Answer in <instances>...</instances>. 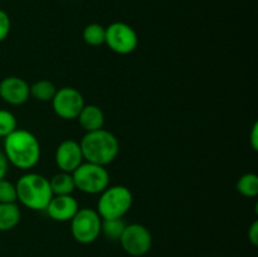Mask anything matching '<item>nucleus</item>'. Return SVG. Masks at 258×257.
<instances>
[{"instance_id": "nucleus-15", "label": "nucleus", "mask_w": 258, "mask_h": 257, "mask_svg": "<svg viewBox=\"0 0 258 257\" xmlns=\"http://www.w3.org/2000/svg\"><path fill=\"white\" fill-rule=\"evenodd\" d=\"M49 185L53 196H71L76 190L72 173L59 171L49 179Z\"/></svg>"}, {"instance_id": "nucleus-1", "label": "nucleus", "mask_w": 258, "mask_h": 257, "mask_svg": "<svg viewBox=\"0 0 258 257\" xmlns=\"http://www.w3.org/2000/svg\"><path fill=\"white\" fill-rule=\"evenodd\" d=\"M4 154L9 164L15 168L28 170L39 163L42 149L39 140L33 133L17 128L4 138Z\"/></svg>"}, {"instance_id": "nucleus-16", "label": "nucleus", "mask_w": 258, "mask_h": 257, "mask_svg": "<svg viewBox=\"0 0 258 257\" xmlns=\"http://www.w3.org/2000/svg\"><path fill=\"white\" fill-rule=\"evenodd\" d=\"M58 88L48 80H39L30 86V96L40 102H50Z\"/></svg>"}, {"instance_id": "nucleus-18", "label": "nucleus", "mask_w": 258, "mask_h": 257, "mask_svg": "<svg viewBox=\"0 0 258 257\" xmlns=\"http://www.w3.org/2000/svg\"><path fill=\"white\" fill-rule=\"evenodd\" d=\"M236 189L246 198H254L258 196V175L254 173H246L238 179Z\"/></svg>"}, {"instance_id": "nucleus-2", "label": "nucleus", "mask_w": 258, "mask_h": 257, "mask_svg": "<svg viewBox=\"0 0 258 257\" xmlns=\"http://www.w3.org/2000/svg\"><path fill=\"white\" fill-rule=\"evenodd\" d=\"M80 145L86 161L102 166L112 163L120 151L118 139L105 128L86 133Z\"/></svg>"}, {"instance_id": "nucleus-12", "label": "nucleus", "mask_w": 258, "mask_h": 257, "mask_svg": "<svg viewBox=\"0 0 258 257\" xmlns=\"http://www.w3.org/2000/svg\"><path fill=\"white\" fill-rule=\"evenodd\" d=\"M80 209L78 202L71 196H53L48 203L45 212L48 217L55 222H70Z\"/></svg>"}, {"instance_id": "nucleus-10", "label": "nucleus", "mask_w": 258, "mask_h": 257, "mask_svg": "<svg viewBox=\"0 0 258 257\" xmlns=\"http://www.w3.org/2000/svg\"><path fill=\"white\" fill-rule=\"evenodd\" d=\"M30 86L22 77L8 76L0 81V98L10 106H22L29 100Z\"/></svg>"}, {"instance_id": "nucleus-17", "label": "nucleus", "mask_w": 258, "mask_h": 257, "mask_svg": "<svg viewBox=\"0 0 258 257\" xmlns=\"http://www.w3.org/2000/svg\"><path fill=\"white\" fill-rule=\"evenodd\" d=\"M106 28L98 23H91L86 25L82 32L83 42L91 47H98V45L105 44Z\"/></svg>"}, {"instance_id": "nucleus-22", "label": "nucleus", "mask_w": 258, "mask_h": 257, "mask_svg": "<svg viewBox=\"0 0 258 257\" xmlns=\"http://www.w3.org/2000/svg\"><path fill=\"white\" fill-rule=\"evenodd\" d=\"M10 29H12V22L9 14L5 10L0 9V43L9 37Z\"/></svg>"}, {"instance_id": "nucleus-21", "label": "nucleus", "mask_w": 258, "mask_h": 257, "mask_svg": "<svg viewBox=\"0 0 258 257\" xmlns=\"http://www.w3.org/2000/svg\"><path fill=\"white\" fill-rule=\"evenodd\" d=\"M0 203H17L15 184L7 179H0Z\"/></svg>"}, {"instance_id": "nucleus-8", "label": "nucleus", "mask_w": 258, "mask_h": 257, "mask_svg": "<svg viewBox=\"0 0 258 257\" xmlns=\"http://www.w3.org/2000/svg\"><path fill=\"white\" fill-rule=\"evenodd\" d=\"M123 251L133 257L145 256L153 246V236L148 227L140 223L126 224L120 237Z\"/></svg>"}, {"instance_id": "nucleus-7", "label": "nucleus", "mask_w": 258, "mask_h": 257, "mask_svg": "<svg viewBox=\"0 0 258 257\" xmlns=\"http://www.w3.org/2000/svg\"><path fill=\"white\" fill-rule=\"evenodd\" d=\"M105 44L117 54H130L138 48V33L127 23L113 22L106 28Z\"/></svg>"}, {"instance_id": "nucleus-11", "label": "nucleus", "mask_w": 258, "mask_h": 257, "mask_svg": "<svg viewBox=\"0 0 258 257\" xmlns=\"http://www.w3.org/2000/svg\"><path fill=\"white\" fill-rule=\"evenodd\" d=\"M54 159L59 170L66 173H73L85 160L80 143L73 139H66L57 146Z\"/></svg>"}, {"instance_id": "nucleus-24", "label": "nucleus", "mask_w": 258, "mask_h": 257, "mask_svg": "<svg viewBox=\"0 0 258 257\" xmlns=\"http://www.w3.org/2000/svg\"><path fill=\"white\" fill-rule=\"evenodd\" d=\"M9 170V161L5 156L4 151L0 150V179H4Z\"/></svg>"}, {"instance_id": "nucleus-5", "label": "nucleus", "mask_w": 258, "mask_h": 257, "mask_svg": "<svg viewBox=\"0 0 258 257\" xmlns=\"http://www.w3.org/2000/svg\"><path fill=\"white\" fill-rule=\"evenodd\" d=\"M76 189L85 194H101L110 185V174L106 166L93 163H82L72 173Z\"/></svg>"}, {"instance_id": "nucleus-13", "label": "nucleus", "mask_w": 258, "mask_h": 257, "mask_svg": "<svg viewBox=\"0 0 258 257\" xmlns=\"http://www.w3.org/2000/svg\"><path fill=\"white\" fill-rule=\"evenodd\" d=\"M77 120L80 122V126L86 131V133H91V131L100 130L103 128L105 125V113H103L102 108L97 105H85L81 112L78 113Z\"/></svg>"}, {"instance_id": "nucleus-9", "label": "nucleus", "mask_w": 258, "mask_h": 257, "mask_svg": "<svg viewBox=\"0 0 258 257\" xmlns=\"http://www.w3.org/2000/svg\"><path fill=\"white\" fill-rule=\"evenodd\" d=\"M50 103L55 115L63 120L77 118L78 113L86 105L82 93L73 87L58 88Z\"/></svg>"}, {"instance_id": "nucleus-19", "label": "nucleus", "mask_w": 258, "mask_h": 257, "mask_svg": "<svg viewBox=\"0 0 258 257\" xmlns=\"http://www.w3.org/2000/svg\"><path fill=\"white\" fill-rule=\"evenodd\" d=\"M126 223L122 218L102 219L101 223V233L111 241H118L125 229Z\"/></svg>"}, {"instance_id": "nucleus-3", "label": "nucleus", "mask_w": 258, "mask_h": 257, "mask_svg": "<svg viewBox=\"0 0 258 257\" xmlns=\"http://www.w3.org/2000/svg\"><path fill=\"white\" fill-rule=\"evenodd\" d=\"M17 201L32 211H45L53 193L49 179L38 173H27L18 179Z\"/></svg>"}, {"instance_id": "nucleus-20", "label": "nucleus", "mask_w": 258, "mask_h": 257, "mask_svg": "<svg viewBox=\"0 0 258 257\" xmlns=\"http://www.w3.org/2000/svg\"><path fill=\"white\" fill-rule=\"evenodd\" d=\"M17 128L18 122L14 113L0 108V138H7L8 135H10Z\"/></svg>"}, {"instance_id": "nucleus-23", "label": "nucleus", "mask_w": 258, "mask_h": 257, "mask_svg": "<svg viewBox=\"0 0 258 257\" xmlns=\"http://www.w3.org/2000/svg\"><path fill=\"white\" fill-rule=\"evenodd\" d=\"M247 236H248L249 242H251L253 246H258V221H254L253 223L249 226Z\"/></svg>"}, {"instance_id": "nucleus-25", "label": "nucleus", "mask_w": 258, "mask_h": 257, "mask_svg": "<svg viewBox=\"0 0 258 257\" xmlns=\"http://www.w3.org/2000/svg\"><path fill=\"white\" fill-rule=\"evenodd\" d=\"M249 144L254 151L258 150V122H254L252 126L251 134H249Z\"/></svg>"}, {"instance_id": "nucleus-14", "label": "nucleus", "mask_w": 258, "mask_h": 257, "mask_svg": "<svg viewBox=\"0 0 258 257\" xmlns=\"http://www.w3.org/2000/svg\"><path fill=\"white\" fill-rule=\"evenodd\" d=\"M22 219V212L17 203H0V232L14 229Z\"/></svg>"}, {"instance_id": "nucleus-4", "label": "nucleus", "mask_w": 258, "mask_h": 257, "mask_svg": "<svg viewBox=\"0 0 258 257\" xmlns=\"http://www.w3.org/2000/svg\"><path fill=\"white\" fill-rule=\"evenodd\" d=\"M134 197L125 185H108L97 202V213L102 219L123 218L133 206Z\"/></svg>"}, {"instance_id": "nucleus-6", "label": "nucleus", "mask_w": 258, "mask_h": 257, "mask_svg": "<svg viewBox=\"0 0 258 257\" xmlns=\"http://www.w3.org/2000/svg\"><path fill=\"white\" fill-rule=\"evenodd\" d=\"M70 222L71 233L78 243L91 244L100 237L102 218L96 209L80 208Z\"/></svg>"}]
</instances>
